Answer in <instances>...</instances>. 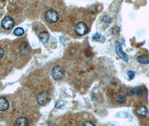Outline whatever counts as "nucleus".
Here are the masks:
<instances>
[{"label":"nucleus","mask_w":149,"mask_h":126,"mask_svg":"<svg viewBox=\"0 0 149 126\" xmlns=\"http://www.w3.org/2000/svg\"><path fill=\"white\" fill-rule=\"evenodd\" d=\"M74 31L77 36H84L88 32V26L85 22H77L74 25Z\"/></svg>","instance_id":"f257e3e1"},{"label":"nucleus","mask_w":149,"mask_h":126,"mask_svg":"<svg viewBox=\"0 0 149 126\" xmlns=\"http://www.w3.org/2000/svg\"><path fill=\"white\" fill-rule=\"evenodd\" d=\"M45 17L46 21L50 24L57 22L59 19L58 14L53 9L48 10L45 14Z\"/></svg>","instance_id":"f03ea898"},{"label":"nucleus","mask_w":149,"mask_h":126,"mask_svg":"<svg viewBox=\"0 0 149 126\" xmlns=\"http://www.w3.org/2000/svg\"><path fill=\"white\" fill-rule=\"evenodd\" d=\"M51 74L54 79L59 80L63 79L65 75V71L63 67H61L60 66H57L53 68Z\"/></svg>","instance_id":"7ed1b4c3"},{"label":"nucleus","mask_w":149,"mask_h":126,"mask_svg":"<svg viewBox=\"0 0 149 126\" xmlns=\"http://www.w3.org/2000/svg\"><path fill=\"white\" fill-rule=\"evenodd\" d=\"M15 25L14 20L10 16H6L1 22V26L5 30H10L12 29Z\"/></svg>","instance_id":"20e7f679"},{"label":"nucleus","mask_w":149,"mask_h":126,"mask_svg":"<svg viewBox=\"0 0 149 126\" xmlns=\"http://www.w3.org/2000/svg\"><path fill=\"white\" fill-rule=\"evenodd\" d=\"M37 100L39 104L40 105H45L49 102L50 95L48 92L42 91L38 94Z\"/></svg>","instance_id":"39448f33"},{"label":"nucleus","mask_w":149,"mask_h":126,"mask_svg":"<svg viewBox=\"0 0 149 126\" xmlns=\"http://www.w3.org/2000/svg\"><path fill=\"white\" fill-rule=\"evenodd\" d=\"M116 52L117 56L120 58L123 59L125 62H127L128 60V57L127 54L125 52H123L122 45L118 41L116 42Z\"/></svg>","instance_id":"423d86ee"},{"label":"nucleus","mask_w":149,"mask_h":126,"mask_svg":"<svg viewBox=\"0 0 149 126\" xmlns=\"http://www.w3.org/2000/svg\"><path fill=\"white\" fill-rule=\"evenodd\" d=\"M148 109L144 105H139L136 109V113L137 115L142 118H144L146 117L148 114Z\"/></svg>","instance_id":"0eeeda50"},{"label":"nucleus","mask_w":149,"mask_h":126,"mask_svg":"<svg viewBox=\"0 0 149 126\" xmlns=\"http://www.w3.org/2000/svg\"><path fill=\"white\" fill-rule=\"evenodd\" d=\"M9 108V103L4 97H0V111H5Z\"/></svg>","instance_id":"6e6552de"},{"label":"nucleus","mask_w":149,"mask_h":126,"mask_svg":"<svg viewBox=\"0 0 149 126\" xmlns=\"http://www.w3.org/2000/svg\"><path fill=\"white\" fill-rule=\"evenodd\" d=\"M29 121L25 117H19L15 121V126H28Z\"/></svg>","instance_id":"1a4fd4ad"},{"label":"nucleus","mask_w":149,"mask_h":126,"mask_svg":"<svg viewBox=\"0 0 149 126\" xmlns=\"http://www.w3.org/2000/svg\"><path fill=\"white\" fill-rule=\"evenodd\" d=\"M19 52L22 56H26L29 52L28 45L26 43L23 42L19 47Z\"/></svg>","instance_id":"9d476101"},{"label":"nucleus","mask_w":149,"mask_h":126,"mask_svg":"<svg viewBox=\"0 0 149 126\" xmlns=\"http://www.w3.org/2000/svg\"><path fill=\"white\" fill-rule=\"evenodd\" d=\"M39 38L42 43H45L49 40V34L47 31H42L39 34Z\"/></svg>","instance_id":"9b49d317"},{"label":"nucleus","mask_w":149,"mask_h":126,"mask_svg":"<svg viewBox=\"0 0 149 126\" xmlns=\"http://www.w3.org/2000/svg\"><path fill=\"white\" fill-rule=\"evenodd\" d=\"M137 61L141 64H149V56L148 55H141L139 56L137 58Z\"/></svg>","instance_id":"f8f14e48"},{"label":"nucleus","mask_w":149,"mask_h":126,"mask_svg":"<svg viewBox=\"0 0 149 126\" xmlns=\"http://www.w3.org/2000/svg\"><path fill=\"white\" fill-rule=\"evenodd\" d=\"M24 30L22 29V28L20 27H18L16 28L15 30H14V34L16 36H21L24 34Z\"/></svg>","instance_id":"ddd939ff"},{"label":"nucleus","mask_w":149,"mask_h":126,"mask_svg":"<svg viewBox=\"0 0 149 126\" xmlns=\"http://www.w3.org/2000/svg\"><path fill=\"white\" fill-rule=\"evenodd\" d=\"M131 93L134 94H140L142 93V90L141 89H134L131 91Z\"/></svg>","instance_id":"4468645a"},{"label":"nucleus","mask_w":149,"mask_h":126,"mask_svg":"<svg viewBox=\"0 0 149 126\" xmlns=\"http://www.w3.org/2000/svg\"><path fill=\"white\" fill-rule=\"evenodd\" d=\"M127 75L129 77V78L132 80L134 79V72L133 71H128L127 72Z\"/></svg>","instance_id":"2eb2a0df"},{"label":"nucleus","mask_w":149,"mask_h":126,"mask_svg":"<svg viewBox=\"0 0 149 126\" xmlns=\"http://www.w3.org/2000/svg\"><path fill=\"white\" fill-rule=\"evenodd\" d=\"M82 126H95V124L93 123V122H92L91 121H89V120H88V121H86V122H85L84 123H82Z\"/></svg>","instance_id":"dca6fc26"},{"label":"nucleus","mask_w":149,"mask_h":126,"mask_svg":"<svg viewBox=\"0 0 149 126\" xmlns=\"http://www.w3.org/2000/svg\"><path fill=\"white\" fill-rule=\"evenodd\" d=\"M3 55H4V52H3V49H2V48H1V47H0V59H1V58H2L3 57Z\"/></svg>","instance_id":"f3484780"},{"label":"nucleus","mask_w":149,"mask_h":126,"mask_svg":"<svg viewBox=\"0 0 149 126\" xmlns=\"http://www.w3.org/2000/svg\"><path fill=\"white\" fill-rule=\"evenodd\" d=\"M2 1H5V0H2Z\"/></svg>","instance_id":"a211bd4d"}]
</instances>
